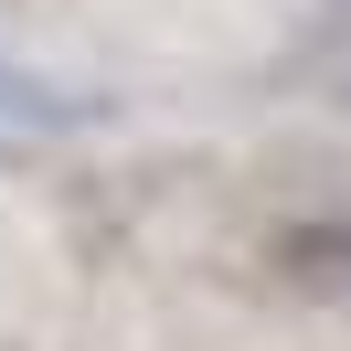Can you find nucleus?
Returning a JSON list of instances; mask_svg holds the SVG:
<instances>
[{
    "label": "nucleus",
    "mask_w": 351,
    "mask_h": 351,
    "mask_svg": "<svg viewBox=\"0 0 351 351\" xmlns=\"http://www.w3.org/2000/svg\"><path fill=\"white\" fill-rule=\"evenodd\" d=\"M330 11H351V0H330Z\"/></svg>",
    "instance_id": "obj_1"
}]
</instances>
